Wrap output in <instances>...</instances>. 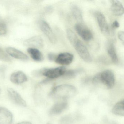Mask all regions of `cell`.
<instances>
[{"instance_id": "obj_1", "label": "cell", "mask_w": 124, "mask_h": 124, "mask_svg": "<svg viewBox=\"0 0 124 124\" xmlns=\"http://www.w3.org/2000/svg\"><path fill=\"white\" fill-rule=\"evenodd\" d=\"M75 87L69 85H62L55 87L52 89L50 95L56 99L66 101L67 99L73 97L76 94Z\"/></svg>"}, {"instance_id": "obj_21", "label": "cell", "mask_w": 124, "mask_h": 124, "mask_svg": "<svg viewBox=\"0 0 124 124\" xmlns=\"http://www.w3.org/2000/svg\"><path fill=\"white\" fill-rule=\"evenodd\" d=\"M0 60L6 62H10L11 61L8 55L0 48Z\"/></svg>"}, {"instance_id": "obj_12", "label": "cell", "mask_w": 124, "mask_h": 124, "mask_svg": "<svg viewBox=\"0 0 124 124\" xmlns=\"http://www.w3.org/2000/svg\"><path fill=\"white\" fill-rule=\"evenodd\" d=\"M6 51L9 55L15 58L23 61H27L29 59V57L26 54L14 48H7Z\"/></svg>"}, {"instance_id": "obj_26", "label": "cell", "mask_w": 124, "mask_h": 124, "mask_svg": "<svg viewBox=\"0 0 124 124\" xmlns=\"http://www.w3.org/2000/svg\"><path fill=\"white\" fill-rule=\"evenodd\" d=\"M17 124H32L31 123L29 122H23L19 123Z\"/></svg>"}, {"instance_id": "obj_19", "label": "cell", "mask_w": 124, "mask_h": 124, "mask_svg": "<svg viewBox=\"0 0 124 124\" xmlns=\"http://www.w3.org/2000/svg\"><path fill=\"white\" fill-rule=\"evenodd\" d=\"M72 13L76 21L79 23H81L83 21V16L81 10L77 6H72L71 8Z\"/></svg>"}, {"instance_id": "obj_17", "label": "cell", "mask_w": 124, "mask_h": 124, "mask_svg": "<svg viewBox=\"0 0 124 124\" xmlns=\"http://www.w3.org/2000/svg\"><path fill=\"white\" fill-rule=\"evenodd\" d=\"M107 51L113 63L115 64H117L118 63V57L117 55L115 46L113 43H109L108 45Z\"/></svg>"}, {"instance_id": "obj_16", "label": "cell", "mask_w": 124, "mask_h": 124, "mask_svg": "<svg viewBox=\"0 0 124 124\" xmlns=\"http://www.w3.org/2000/svg\"><path fill=\"white\" fill-rule=\"evenodd\" d=\"M27 51L32 58L34 61L37 62H41L43 61V54L37 48H29L27 49Z\"/></svg>"}, {"instance_id": "obj_25", "label": "cell", "mask_w": 124, "mask_h": 124, "mask_svg": "<svg viewBox=\"0 0 124 124\" xmlns=\"http://www.w3.org/2000/svg\"><path fill=\"white\" fill-rule=\"evenodd\" d=\"M119 26V22L117 21H115L112 23V27L114 29L118 28Z\"/></svg>"}, {"instance_id": "obj_11", "label": "cell", "mask_w": 124, "mask_h": 124, "mask_svg": "<svg viewBox=\"0 0 124 124\" xmlns=\"http://www.w3.org/2000/svg\"><path fill=\"white\" fill-rule=\"evenodd\" d=\"M13 115L7 109L0 107V124H11Z\"/></svg>"}, {"instance_id": "obj_7", "label": "cell", "mask_w": 124, "mask_h": 124, "mask_svg": "<svg viewBox=\"0 0 124 124\" xmlns=\"http://www.w3.org/2000/svg\"><path fill=\"white\" fill-rule=\"evenodd\" d=\"M39 24L42 31L46 35L50 42L54 44L55 43L57 42L56 37L48 23L45 21H42L40 22Z\"/></svg>"}, {"instance_id": "obj_18", "label": "cell", "mask_w": 124, "mask_h": 124, "mask_svg": "<svg viewBox=\"0 0 124 124\" xmlns=\"http://www.w3.org/2000/svg\"><path fill=\"white\" fill-rule=\"evenodd\" d=\"M112 112L114 114L119 116L124 115V100L120 101L115 104L112 109Z\"/></svg>"}, {"instance_id": "obj_14", "label": "cell", "mask_w": 124, "mask_h": 124, "mask_svg": "<svg viewBox=\"0 0 124 124\" xmlns=\"http://www.w3.org/2000/svg\"><path fill=\"white\" fill-rule=\"evenodd\" d=\"M111 10L113 14L117 16L123 15L124 8L121 2L118 0H112Z\"/></svg>"}, {"instance_id": "obj_22", "label": "cell", "mask_w": 124, "mask_h": 124, "mask_svg": "<svg viewBox=\"0 0 124 124\" xmlns=\"http://www.w3.org/2000/svg\"><path fill=\"white\" fill-rule=\"evenodd\" d=\"M7 31V26L6 24L4 23H0V35L5 34Z\"/></svg>"}, {"instance_id": "obj_3", "label": "cell", "mask_w": 124, "mask_h": 124, "mask_svg": "<svg viewBox=\"0 0 124 124\" xmlns=\"http://www.w3.org/2000/svg\"><path fill=\"white\" fill-rule=\"evenodd\" d=\"M80 58L85 62L90 63L92 61L91 56L87 47L78 39L73 45Z\"/></svg>"}, {"instance_id": "obj_6", "label": "cell", "mask_w": 124, "mask_h": 124, "mask_svg": "<svg viewBox=\"0 0 124 124\" xmlns=\"http://www.w3.org/2000/svg\"><path fill=\"white\" fill-rule=\"evenodd\" d=\"M95 16L101 31L105 35L108 34L109 33V27L104 15L101 12L97 11L95 13Z\"/></svg>"}, {"instance_id": "obj_27", "label": "cell", "mask_w": 124, "mask_h": 124, "mask_svg": "<svg viewBox=\"0 0 124 124\" xmlns=\"http://www.w3.org/2000/svg\"><path fill=\"white\" fill-rule=\"evenodd\" d=\"M0 92H1V90H0Z\"/></svg>"}, {"instance_id": "obj_5", "label": "cell", "mask_w": 124, "mask_h": 124, "mask_svg": "<svg viewBox=\"0 0 124 124\" xmlns=\"http://www.w3.org/2000/svg\"><path fill=\"white\" fill-rule=\"evenodd\" d=\"M75 30L79 35L85 41H89L93 38L91 31L82 23H78L75 25Z\"/></svg>"}, {"instance_id": "obj_15", "label": "cell", "mask_w": 124, "mask_h": 124, "mask_svg": "<svg viewBox=\"0 0 124 124\" xmlns=\"http://www.w3.org/2000/svg\"><path fill=\"white\" fill-rule=\"evenodd\" d=\"M67 106V103L65 101H61L55 104L51 108L50 113L52 115H58L63 111Z\"/></svg>"}, {"instance_id": "obj_10", "label": "cell", "mask_w": 124, "mask_h": 124, "mask_svg": "<svg viewBox=\"0 0 124 124\" xmlns=\"http://www.w3.org/2000/svg\"><path fill=\"white\" fill-rule=\"evenodd\" d=\"M24 45L31 48H42L43 46L44 43L40 36H35L26 40L24 42Z\"/></svg>"}, {"instance_id": "obj_24", "label": "cell", "mask_w": 124, "mask_h": 124, "mask_svg": "<svg viewBox=\"0 0 124 124\" xmlns=\"http://www.w3.org/2000/svg\"><path fill=\"white\" fill-rule=\"evenodd\" d=\"M56 56L54 55V54L53 53H49L48 54V58L49 60L50 61H55Z\"/></svg>"}, {"instance_id": "obj_4", "label": "cell", "mask_w": 124, "mask_h": 124, "mask_svg": "<svg viewBox=\"0 0 124 124\" xmlns=\"http://www.w3.org/2000/svg\"><path fill=\"white\" fill-rule=\"evenodd\" d=\"M66 69L64 67H59L45 70L42 74L45 77L50 79H55L64 75L66 72Z\"/></svg>"}, {"instance_id": "obj_9", "label": "cell", "mask_w": 124, "mask_h": 124, "mask_svg": "<svg viewBox=\"0 0 124 124\" xmlns=\"http://www.w3.org/2000/svg\"><path fill=\"white\" fill-rule=\"evenodd\" d=\"M8 91L9 97L13 102L19 106H26V101L18 92L11 88H8Z\"/></svg>"}, {"instance_id": "obj_2", "label": "cell", "mask_w": 124, "mask_h": 124, "mask_svg": "<svg viewBox=\"0 0 124 124\" xmlns=\"http://www.w3.org/2000/svg\"><path fill=\"white\" fill-rule=\"evenodd\" d=\"M114 73L110 70H106L95 75L93 79V82L96 85H103L107 89H111L115 84Z\"/></svg>"}, {"instance_id": "obj_8", "label": "cell", "mask_w": 124, "mask_h": 124, "mask_svg": "<svg viewBox=\"0 0 124 124\" xmlns=\"http://www.w3.org/2000/svg\"><path fill=\"white\" fill-rule=\"evenodd\" d=\"M74 56L69 53H63L59 54L56 57V63L62 65H68L73 61Z\"/></svg>"}, {"instance_id": "obj_20", "label": "cell", "mask_w": 124, "mask_h": 124, "mask_svg": "<svg viewBox=\"0 0 124 124\" xmlns=\"http://www.w3.org/2000/svg\"><path fill=\"white\" fill-rule=\"evenodd\" d=\"M66 33L67 36L69 41L73 45L79 39L74 32L70 29H68L67 30Z\"/></svg>"}, {"instance_id": "obj_23", "label": "cell", "mask_w": 124, "mask_h": 124, "mask_svg": "<svg viewBox=\"0 0 124 124\" xmlns=\"http://www.w3.org/2000/svg\"><path fill=\"white\" fill-rule=\"evenodd\" d=\"M118 37L119 39L123 43H124V33L123 31H120L118 32Z\"/></svg>"}, {"instance_id": "obj_13", "label": "cell", "mask_w": 124, "mask_h": 124, "mask_svg": "<svg viewBox=\"0 0 124 124\" xmlns=\"http://www.w3.org/2000/svg\"><path fill=\"white\" fill-rule=\"evenodd\" d=\"M10 80L14 84H21L26 82L27 78L24 72L19 71L14 72L11 75Z\"/></svg>"}]
</instances>
